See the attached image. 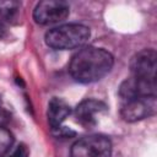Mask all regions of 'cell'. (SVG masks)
Returning <instances> with one entry per match:
<instances>
[{"mask_svg":"<svg viewBox=\"0 0 157 157\" xmlns=\"http://www.w3.org/2000/svg\"><path fill=\"white\" fill-rule=\"evenodd\" d=\"M28 156H29V151L27 146L25 144H20L7 157H28Z\"/></svg>","mask_w":157,"mask_h":157,"instance_id":"obj_10","label":"cell"},{"mask_svg":"<svg viewBox=\"0 0 157 157\" xmlns=\"http://www.w3.org/2000/svg\"><path fill=\"white\" fill-rule=\"evenodd\" d=\"M0 104H1V97H0Z\"/></svg>","mask_w":157,"mask_h":157,"instance_id":"obj_11","label":"cell"},{"mask_svg":"<svg viewBox=\"0 0 157 157\" xmlns=\"http://www.w3.org/2000/svg\"><path fill=\"white\" fill-rule=\"evenodd\" d=\"M120 102H121L120 114L123 119L129 123L142 120L145 118L153 115L157 108L156 96L134 97V98H129Z\"/></svg>","mask_w":157,"mask_h":157,"instance_id":"obj_4","label":"cell"},{"mask_svg":"<svg viewBox=\"0 0 157 157\" xmlns=\"http://www.w3.org/2000/svg\"><path fill=\"white\" fill-rule=\"evenodd\" d=\"M105 104L101 101L85 99L75 108V117L82 126L92 128L97 124V115L105 112Z\"/></svg>","mask_w":157,"mask_h":157,"instance_id":"obj_7","label":"cell"},{"mask_svg":"<svg viewBox=\"0 0 157 157\" xmlns=\"http://www.w3.org/2000/svg\"><path fill=\"white\" fill-rule=\"evenodd\" d=\"M70 13V6L65 1L44 0L36 5L33 18L39 25H54L63 22Z\"/></svg>","mask_w":157,"mask_h":157,"instance_id":"obj_5","label":"cell"},{"mask_svg":"<svg viewBox=\"0 0 157 157\" xmlns=\"http://www.w3.org/2000/svg\"><path fill=\"white\" fill-rule=\"evenodd\" d=\"M113 64V55L105 49L85 47L71 58L69 72L77 82L91 83L103 78L112 70Z\"/></svg>","mask_w":157,"mask_h":157,"instance_id":"obj_1","label":"cell"},{"mask_svg":"<svg viewBox=\"0 0 157 157\" xmlns=\"http://www.w3.org/2000/svg\"><path fill=\"white\" fill-rule=\"evenodd\" d=\"M88 27L78 23L61 25L45 33V43L56 50H69L83 47L90 39Z\"/></svg>","mask_w":157,"mask_h":157,"instance_id":"obj_2","label":"cell"},{"mask_svg":"<svg viewBox=\"0 0 157 157\" xmlns=\"http://www.w3.org/2000/svg\"><path fill=\"white\" fill-rule=\"evenodd\" d=\"M70 113H71V108L66 101L59 97H53L48 103V110H47L48 123L50 128L54 130L60 129L61 123L70 115Z\"/></svg>","mask_w":157,"mask_h":157,"instance_id":"obj_8","label":"cell"},{"mask_svg":"<svg viewBox=\"0 0 157 157\" xmlns=\"http://www.w3.org/2000/svg\"><path fill=\"white\" fill-rule=\"evenodd\" d=\"M13 145V135L10 130L0 125V157L6 155Z\"/></svg>","mask_w":157,"mask_h":157,"instance_id":"obj_9","label":"cell"},{"mask_svg":"<svg viewBox=\"0 0 157 157\" xmlns=\"http://www.w3.org/2000/svg\"><path fill=\"white\" fill-rule=\"evenodd\" d=\"M112 142L104 135H87L78 139L70 150V157H110Z\"/></svg>","mask_w":157,"mask_h":157,"instance_id":"obj_3","label":"cell"},{"mask_svg":"<svg viewBox=\"0 0 157 157\" xmlns=\"http://www.w3.org/2000/svg\"><path fill=\"white\" fill-rule=\"evenodd\" d=\"M157 55L153 49H144L134 55L130 61L131 76L156 83Z\"/></svg>","mask_w":157,"mask_h":157,"instance_id":"obj_6","label":"cell"}]
</instances>
